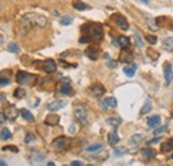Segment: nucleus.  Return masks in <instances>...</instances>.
Here are the masks:
<instances>
[{
    "label": "nucleus",
    "instance_id": "21",
    "mask_svg": "<svg viewBox=\"0 0 173 166\" xmlns=\"http://www.w3.org/2000/svg\"><path fill=\"white\" fill-rule=\"evenodd\" d=\"M118 141H120V138H118V135L116 133V130H113V132H111L109 134H108V142H109L112 146L113 145H116Z\"/></svg>",
    "mask_w": 173,
    "mask_h": 166
},
{
    "label": "nucleus",
    "instance_id": "2",
    "mask_svg": "<svg viewBox=\"0 0 173 166\" xmlns=\"http://www.w3.org/2000/svg\"><path fill=\"white\" fill-rule=\"evenodd\" d=\"M81 29H83L84 35L89 36V39L93 40V41H99V40H101L104 37L103 27L97 23H89V24H87V26H84Z\"/></svg>",
    "mask_w": 173,
    "mask_h": 166
},
{
    "label": "nucleus",
    "instance_id": "3",
    "mask_svg": "<svg viewBox=\"0 0 173 166\" xmlns=\"http://www.w3.org/2000/svg\"><path fill=\"white\" fill-rule=\"evenodd\" d=\"M52 146L55 148L57 152H60V150H67L68 146H69V140L67 137H64V135H61V137H57L52 142Z\"/></svg>",
    "mask_w": 173,
    "mask_h": 166
},
{
    "label": "nucleus",
    "instance_id": "37",
    "mask_svg": "<svg viewBox=\"0 0 173 166\" xmlns=\"http://www.w3.org/2000/svg\"><path fill=\"white\" fill-rule=\"evenodd\" d=\"M8 84H9V78H6L4 76H2V78H0V85H2V87H6Z\"/></svg>",
    "mask_w": 173,
    "mask_h": 166
},
{
    "label": "nucleus",
    "instance_id": "23",
    "mask_svg": "<svg viewBox=\"0 0 173 166\" xmlns=\"http://www.w3.org/2000/svg\"><path fill=\"white\" fill-rule=\"evenodd\" d=\"M107 124L111 125V126H113V128H116V126H118V125L121 124V118L120 117H108L107 118Z\"/></svg>",
    "mask_w": 173,
    "mask_h": 166
},
{
    "label": "nucleus",
    "instance_id": "20",
    "mask_svg": "<svg viewBox=\"0 0 173 166\" xmlns=\"http://www.w3.org/2000/svg\"><path fill=\"white\" fill-rule=\"evenodd\" d=\"M72 6L75 7L77 11H85V9H89V6H87L85 3L80 2V0H75V2L72 3Z\"/></svg>",
    "mask_w": 173,
    "mask_h": 166
},
{
    "label": "nucleus",
    "instance_id": "35",
    "mask_svg": "<svg viewBox=\"0 0 173 166\" xmlns=\"http://www.w3.org/2000/svg\"><path fill=\"white\" fill-rule=\"evenodd\" d=\"M145 40H147V41L149 43V44H152V45L157 43V37H156V36H152V35H148V36H145Z\"/></svg>",
    "mask_w": 173,
    "mask_h": 166
},
{
    "label": "nucleus",
    "instance_id": "13",
    "mask_svg": "<svg viewBox=\"0 0 173 166\" xmlns=\"http://www.w3.org/2000/svg\"><path fill=\"white\" fill-rule=\"evenodd\" d=\"M91 92H92V96L93 97H101L104 93H105V89H104V87H101V85H93V87L91 88Z\"/></svg>",
    "mask_w": 173,
    "mask_h": 166
},
{
    "label": "nucleus",
    "instance_id": "36",
    "mask_svg": "<svg viewBox=\"0 0 173 166\" xmlns=\"http://www.w3.org/2000/svg\"><path fill=\"white\" fill-rule=\"evenodd\" d=\"M3 150H11L13 153H17L19 152V148L17 146H13V145H9V146H4Z\"/></svg>",
    "mask_w": 173,
    "mask_h": 166
},
{
    "label": "nucleus",
    "instance_id": "19",
    "mask_svg": "<svg viewBox=\"0 0 173 166\" xmlns=\"http://www.w3.org/2000/svg\"><path fill=\"white\" fill-rule=\"evenodd\" d=\"M162 47L164 49H166L168 52H173V37H166L162 41Z\"/></svg>",
    "mask_w": 173,
    "mask_h": 166
},
{
    "label": "nucleus",
    "instance_id": "46",
    "mask_svg": "<svg viewBox=\"0 0 173 166\" xmlns=\"http://www.w3.org/2000/svg\"><path fill=\"white\" fill-rule=\"evenodd\" d=\"M160 137H157V138H155V140H152V141H149V145H153V144H159L160 142Z\"/></svg>",
    "mask_w": 173,
    "mask_h": 166
},
{
    "label": "nucleus",
    "instance_id": "31",
    "mask_svg": "<svg viewBox=\"0 0 173 166\" xmlns=\"http://www.w3.org/2000/svg\"><path fill=\"white\" fill-rule=\"evenodd\" d=\"M13 96L16 97V98H23V97H26V90H24L23 88H17V89L13 92Z\"/></svg>",
    "mask_w": 173,
    "mask_h": 166
},
{
    "label": "nucleus",
    "instance_id": "30",
    "mask_svg": "<svg viewBox=\"0 0 173 166\" xmlns=\"http://www.w3.org/2000/svg\"><path fill=\"white\" fill-rule=\"evenodd\" d=\"M60 93H63V94H71V93H72L71 85H69L68 83H67V84H63L61 88H60Z\"/></svg>",
    "mask_w": 173,
    "mask_h": 166
},
{
    "label": "nucleus",
    "instance_id": "43",
    "mask_svg": "<svg viewBox=\"0 0 173 166\" xmlns=\"http://www.w3.org/2000/svg\"><path fill=\"white\" fill-rule=\"evenodd\" d=\"M108 67H109V68H116L117 67V61H113V60H112V61H108Z\"/></svg>",
    "mask_w": 173,
    "mask_h": 166
},
{
    "label": "nucleus",
    "instance_id": "18",
    "mask_svg": "<svg viewBox=\"0 0 173 166\" xmlns=\"http://www.w3.org/2000/svg\"><path fill=\"white\" fill-rule=\"evenodd\" d=\"M100 150H103V144H93V145H89V146L85 149V152L92 154V153L100 152Z\"/></svg>",
    "mask_w": 173,
    "mask_h": 166
},
{
    "label": "nucleus",
    "instance_id": "26",
    "mask_svg": "<svg viewBox=\"0 0 173 166\" xmlns=\"http://www.w3.org/2000/svg\"><path fill=\"white\" fill-rule=\"evenodd\" d=\"M142 140H144V135H142V134H135V135H132V137H131L129 144L131 145H138Z\"/></svg>",
    "mask_w": 173,
    "mask_h": 166
},
{
    "label": "nucleus",
    "instance_id": "12",
    "mask_svg": "<svg viewBox=\"0 0 173 166\" xmlns=\"http://www.w3.org/2000/svg\"><path fill=\"white\" fill-rule=\"evenodd\" d=\"M4 113H6L7 118H9V120H16L17 118V114H19L17 108L13 107V105H8V107L4 109Z\"/></svg>",
    "mask_w": 173,
    "mask_h": 166
},
{
    "label": "nucleus",
    "instance_id": "51",
    "mask_svg": "<svg viewBox=\"0 0 173 166\" xmlns=\"http://www.w3.org/2000/svg\"><path fill=\"white\" fill-rule=\"evenodd\" d=\"M88 166H96V165H88Z\"/></svg>",
    "mask_w": 173,
    "mask_h": 166
},
{
    "label": "nucleus",
    "instance_id": "49",
    "mask_svg": "<svg viewBox=\"0 0 173 166\" xmlns=\"http://www.w3.org/2000/svg\"><path fill=\"white\" fill-rule=\"evenodd\" d=\"M47 166H56V165L53 164V162H48V164H47Z\"/></svg>",
    "mask_w": 173,
    "mask_h": 166
},
{
    "label": "nucleus",
    "instance_id": "16",
    "mask_svg": "<svg viewBox=\"0 0 173 166\" xmlns=\"http://www.w3.org/2000/svg\"><path fill=\"white\" fill-rule=\"evenodd\" d=\"M59 122H60V117H59L57 114H49L46 118V124L49 125V126H55Z\"/></svg>",
    "mask_w": 173,
    "mask_h": 166
},
{
    "label": "nucleus",
    "instance_id": "25",
    "mask_svg": "<svg viewBox=\"0 0 173 166\" xmlns=\"http://www.w3.org/2000/svg\"><path fill=\"white\" fill-rule=\"evenodd\" d=\"M7 51L8 52H12V53H20V47L17 45V43L12 41V43H9L7 45Z\"/></svg>",
    "mask_w": 173,
    "mask_h": 166
},
{
    "label": "nucleus",
    "instance_id": "8",
    "mask_svg": "<svg viewBox=\"0 0 173 166\" xmlns=\"http://www.w3.org/2000/svg\"><path fill=\"white\" fill-rule=\"evenodd\" d=\"M56 68H57V65L56 63L53 61L52 59H49V60H46V61L43 63V69H44V72H47V73H55L56 72Z\"/></svg>",
    "mask_w": 173,
    "mask_h": 166
},
{
    "label": "nucleus",
    "instance_id": "6",
    "mask_svg": "<svg viewBox=\"0 0 173 166\" xmlns=\"http://www.w3.org/2000/svg\"><path fill=\"white\" fill-rule=\"evenodd\" d=\"M112 19L115 20V23H116V26L120 28V29H124V31H127L128 28H129V24H128V20L124 17V16H121V15H113Z\"/></svg>",
    "mask_w": 173,
    "mask_h": 166
},
{
    "label": "nucleus",
    "instance_id": "34",
    "mask_svg": "<svg viewBox=\"0 0 173 166\" xmlns=\"http://www.w3.org/2000/svg\"><path fill=\"white\" fill-rule=\"evenodd\" d=\"M147 24H148V27H149L151 29H153V31H156V29H157V26H155V24H153V23H155V20H153L152 17H149V16H148V15H147Z\"/></svg>",
    "mask_w": 173,
    "mask_h": 166
},
{
    "label": "nucleus",
    "instance_id": "45",
    "mask_svg": "<svg viewBox=\"0 0 173 166\" xmlns=\"http://www.w3.org/2000/svg\"><path fill=\"white\" fill-rule=\"evenodd\" d=\"M124 153H125L124 149H116V150H115V154H116V155H121V154H124Z\"/></svg>",
    "mask_w": 173,
    "mask_h": 166
},
{
    "label": "nucleus",
    "instance_id": "1",
    "mask_svg": "<svg viewBox=\"0 0 173 166\" xmlns=\"http://www.w3.org/2000/svg\"><path fill=\"white\" fill-rule=\"evenodd\" d=\"M22 24L27 29H31V28H44L47 27L48 24V19L43 15H39V13H35V12H29V13H26L22 19Z\"/></svg>",
    "mask_w": 173,
    "mask_h": 166
},
{
    "label": "nucleus",
    "instance_id": "14",
    "mask_svg": "<svg viewBox=\"0 0 173 166\" xmlns=\"http://www.w3.org/2000/svg\"><path fill=\"white\" fill-rule=\"evenodd\" d=\"M85 55H87V57L91 59V60H97L99 59V51H97L96 47H88L85 49Z\"/></svg>",
    "mask_w": 173,
    "mask_h": 166
},
{
    "label": "nucleus",
    "instance_id": "15",
    "mask_svg": "<svg viewBox=\"0 0 173 166\" xmlns=\"http://www.w3.org/2000/svg\"><path fill=\"white\" fill-rule=\"evenodd\" d=\"M160 122H161L160 116H152V117H149L147 120V125L149 128H157L160 125Z\"/></svg>",
    "mask_w": 173,
    "mask_h": 166
},
{
    "label": "nucleus",
    "instance_id": "42",
    "mask_svg": "<svg viewBox=\"0 0 173 166\" xmlns=\"http://www.w3.org/2000/svg\"><path fill=\"white\" fill-rule=\"evenodd\" d=\"M71 166H84L81 161H72L71 162Z\"/></svg>",
    "mask_w": 173,
    "mask_h": 166
},
{
    "label": "nucleus",
    "instance_id": "29",
    "mask_svg": "<svg viewBox=\"0 0 173 166\" xmlns=\"http://www.w3.org/2000/svg\"><path fill=\"white\" fill-rule=\"evenodd\" d=\"M72 20H73V17L71 16V15H65V16H63L60 19V24L61 26H69V24L72 23Z\"/></svg>",
    "mask_w": 173,
    "mask_h": 166
},
{
    "label": "nucleus",
    "instance_id": "4",
    "mask_svg": "<svg viewBox=\"0 0 173 166\" xmlns=\"http://www.w3.org/2000/svg\"><path fill=\"white\" fill-rule=\"evenodd\" d=\"M33 78H35L33 74L28 73V72H24V70H20V72H17V74H16V81L19 84H22V85H24V84H32Z\"/></svg>",
    "mask_w": 173,
    "mask_h": 166
},
{
    "label": "nucleus",
    "instance_id": "11",
    "mask_svg": "<svg viewBox=\"0 0 173 166\" xmlns=\"http://www.w3.org/2000/svg\"><path fill=\"white\" fill-rule=\"evenodd\" d=\"M101 107L103 109H111V108H116L117 107V100L115 97H105L101 101Z\"/></svg>",
    "mask_w": 173,
    "mask_h": 166
},
{
    "label": "nucleus",
    "instance_id": "33",
    "mask_svg": "<svg viewBox=\"0 0 173 166\" xmlns=\"http://www.w3.org/2000/svg\"><path fill=\"white\" fill-rule=\"evenodd\" d=\"M151 110H152L151 100H147L145 105H144V107H142V109H141V114H144V113H148V112H151Z\"/></svg>",
    "mask_w": 173,
    "mask_h": 166
},
{
    "label": "nucleus",
    "instance_id": "17",
    "mask_svg": "<svg viewBox=\"0 0 173 166\" xmlns=\"http://www.w3.org/2000/svg\"><path fill=\"white\" fill-rule=\"evenodd\" d=\"M136 69H137V65L135 63H131L129 67H124V73L127 74L128 77H133V76H135Z\"/></svg>",
    "mask_w": 173,
    "mask_h": 166
},
{
    "label": "nucleus",
    "instance_id": "9",
    "mask_svg": "<svg viewBox=\"0 0 173 166\" xmlns=\"http://www.w3.org/2000/svg\"><path fill=\"white\" fill-rule=\"evenodd\" d=\"M164 76H165V84L169 85L173 80V68L169 63L164 64Z\"/></svg>",
    "mask_w": 173,
    "mask_h": 166
},
{
    "label": "nucleus",
    "instance_id": "39",
    "mask_svg": "<svg viewBox=\"0 0 173 166\" xmlns=\"http://www.w3.org/2000/svg\"><path fill=\"white\" fill-rule=\"evenodd\" d=\"M135 40H136V45H137L138 48L142 47V41H141L140 39H138V33H137V32H136V35H135Z\"/></svg>",
    "mask_w": 173,
    "mask_h": 166
},
{
    "label": "nucleus",
    "instance_id": "41",
    "mask_svg": "<svg viewBox=\"0 0 173 166\" xmlns=\"http://www.w3.org/2000/svg\"><path fill=\"white\" fill-rule=\"evenodd\" d=\"M166 129H168V128H166V125H165V126H161V128H159V129H156V130H155V134H159V133L165 132Z\"/></svg>",
    "mask_w": 173,
    "mask_h": 166
},
{
    "label": "nucleus",
    "instance_id": "50",
    "mask_svg": "<svg viewBox=\"0 0 173 166\" xmlns=\"http://www.w3.org/2000/svg\"><path fill=\"white\" fill-rule=\"evenodd\" d=\"M171 158H173V153H172V155H171Z\"/></svg>",
    "mask_w": 173,
    "mask_h": 166
},
{
    "label": "nucleus",
    "instance_id": "10",
    "mask_svg": "<svg viewBox=\"0 0 173 166\" xmlns=\"http://www.w3.org/2000/svg\"><path fill=\"white\" fill-rule=\"evenodd\" d=\"M120 61L121 63H125V64L132 63L133 61V52L129 51L128 48H124L121 51V53H120Z\"/></svg>",
    "mask_w": 173,
    "mask_h": 166
},
{
    "label": "nucleus",
    "instance_id": "27",
    "mask_svg": "<svg viewBox=\"0 0 173 166\" xmlns=\"http://www.w3.org/2000/svg\"><path fill=\"white\" fill-rule=\"evenodd\" d=\"M20 114L23 116L24 120H27V121H33V114L29 112L28 109H22L20 110Z\"/></svg>",
    "mask_w": 173,
    "mask_h": 166
},
{
    "label": "nucleus",
    "instance_id": "7",
    "mask_svg": "<svg viewBox=\"0 0 173 166\" xmlns=\"http://www.w3.org/2000/svg\"><path fill=\"white\" fill-rule=\"evenodd\" d=\"M67 105V101L64 100H56V101H52L47 105V109L51 110V112H56V110H60L61 108H64Z\"/></svg>",
    "mask_w": 173,
    "mask_h": 166
},
{
    "label": "nucleus",
    "instance_id": "24",
    "mask_svg": "<svg viewBox=\"0 0 173 166\" xmlns=\"http://www.w3.org/2000/svg\"><path fill=\"white\" fill-rule=\"evenodd\" d=\"M161 150H162V152H172V150H173V138H169L166 142L162 144L161 145Z\"/></svg>",
    "mask_w": 173,
    "mask_h": 166
},
{
    "label": "nucleus",
    "instance_id": "22",
    "mask_svg": "<svg viewBox=\"0 0 173 166\" xmlns=\"http://www.w3.org/2000/svg\"><path fill=\"white\" fill-rule=\"evenodd\" d=\"M117 43H118L120 47L128 48V47H129V44H131V40H129V37H127V36H120L117 39Z\"/></svg>",
    "mask_w": 173,
    "mask_h": 166
},
{
    "label": "nucleus",
    "instance_id": "32",
    "mask_svg": "<svg viewBox=\"0 0 173 166\" xmlns=\"http://www.w3.org/2000/svg\"><path fill=\"white\" fill-rule=\"evenodd\" d=\"M142 150V154L145 155V158H148V159H152L153 157H155V152H153L152 149H141Z\"/></svg>",
    "mask_w": 173,
    "mask_h": 166
},
{
    "label": "nucleus",
    "instance_id": "38",
    "mask_svg": "<svg viewBox=\"0 0 173 166\" xmlns=\"http://www.w3.org/2000/svg\"><path fill=\"white\" fill-rule=\"evenodd\" d=\"M33 135L31 134V133H28L27 135H26V140H24V142H26V144H31L32 142V141H33Z\"/></svg>",
    "mask_w": 173,
    "mask_h": 166
},
{
    "label": "nucleus",
    "instance_id": "47",
    "mask_svg": "<svg viewBox=\"0 0 173 166\" xmlns=\"http://www.w3.org/2000/svg\"><path fill=\"white\" fill-rule=\"evenodd\" d=\"M0 166H8V165L6 164V161H4V159H2V161H0Z\"/></svg>",
    "mask_w": 173,
    "mask_h": 166
},
{
    "label": "nucleus",
    "instance_id": "44",
    "mask_svg": "<svg viewBox=\"0 0 173 166\" xmlns=\"http://www.w3.org/2000/svg\"><path fill=\"white\" fill-rule=\"evenodd\" d=\"M6 117H7V116H6V113H4V110H2V114H0V122H4V121H6Z\"/></svg>",
    "mask_w": 173,
    "mask_h": 166
},
{
    "label": "nucleus",
    "instance_id": "40",
    "mask_svg": "<svg viewBox=\"0 0 173 166\" xmlns=\"http://www.w3.org/2000/svg\"><path fill=\"white\" fill-rule=\"evenodd\" d=\"M89 40H91V39H89V36H87V35H84V36H81V37H80V40H79V41L84 44V43H88V41H89Z\"/></svg>",
    "mask_w": 173,
    "mask_h": 166
},
{
    "label": "nucleus",
    "instance_id": "28",
    "mask_svg": "<svg viewBox=\"0 0 173 166\" xmlns=\"http://www.w3.org/2000/svg\"><path fill=\"white\" fill-rule=\"evenodd\" d=\"M11 137H12L11 132H9L7 128H3L2 129V134H0V138H2L3 141H7V140H11Z\"/></svg>",
    "mask_w": 173,
    "mask_h": 166
},
{
    "label": "nucleus",
    "instance_id": "48",
    "mask_svg": "<svg viewBox=\"0 0 173 166\" xmlns=\"http://www.w3.org/2000/svg\"><path fill=\"white\" fill-rule=\"evenodd\" d=\"M138 2H141V3H144V4H149L151 0H138Z\"/></svg>",
    "mask_w": 173,
    "mask_h": 166
},
{
    "label": "nucleus",
    "instance_id": "5",
    "mask_svg": "<svg viewBox=\"0 0 173 166\" xmlns=\"http://www.w3.org/2000/svg\"><path fill=\"white\" fill-rule=\"evenodd\" d=\"M73 114H75V118L77 120L80 124L85 125L87 121V109L84 107H76L75 110H73Z\"/></svg>",
    "mask_w": 173,
    "mask_h": 166
}]
</instances>
